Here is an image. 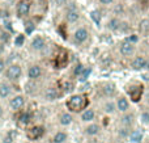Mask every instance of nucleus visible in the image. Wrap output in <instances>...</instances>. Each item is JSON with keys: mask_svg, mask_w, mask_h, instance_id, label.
Listing matches in <instances>:
<instances>
[{"mask_svg": "<svg viewBox=\"0 0 149 143\" xmlns=\"http://www.w3.org/2000/svg\"><path fill=\"white\" fill-rule=\"evenodd\" d=\"M3 51H4V49H3V45H1V43H0V57H1Z\"/></svg>", "mask_w": 149, "mask_h": 143, "instance_id": "37", "label": "nucleus"}, {"mask_svg": "<svg viewBox=\"0 0 149 143\" xmlns=\"http://www.w3.org/2000/svg\"><path fill=\"white\" fill-rule=\"evenodd\" d=\"M120 24H122L120 18H119L118 16H114V17H111L110 20L107 21L106 28H107L109 30H111V32H116V30H119V29H120Z\"/></svg>", "mask_w": 149, "mask_h": 143, "instance_id": "12", "label": "nucleus"}, {"mask_svg": "<svg viewBox=\"0 0 149 143\" xmlns=\"http://www.w3.org/2000/svg\"><path fill=\"white\" fill-rule=\"evenodd\" d=\"M135 43H132V42H130V41H124V42H122V45H120V47H119V51H120V54L123 55V57H126V58H130V57H132V55L135 54Z\"/></svg>", "mask_w": 149, "mask_h": 143, "instance_id": "7", "label": "nucleus"}, {"mask_svg": "<svg viewBox=\"0 0 149 143\" xmlns=\"http://www.w3.org/2000/svg\"><path fill=\"white\" fill-rule=\"evenodd\" d=\"M45 46H46V41H45V38L41 36L34 37L31 43H30V47L34 50V51H41V50L45 49Z\"/></svg>", "mask_w": 149, "mask_h": 143, "instance_id": "10", "label": "nucleus"}, {"mask_svg": "<svg viewBox=\"0 0 149 143\" xmlns=\"http://www.w3.org/2000/svg\"><path fill=\"white\" fill-rule=\"evenodd\" d=\"M100 133V126L97 125V123H92V125H89L86 129H85V134H88V135H97V134Z\"/></svg>", "mask_w": 149, "mask_h": 143, "instance_id": "21", "label": "nucleus"}, {"mask_svg": "<svg viewBox=\"0 0 149 143\" xmlns=\"http://www.w3.org/2000/svg\"><path fill=\"white\" fill-rule=\"evenodd\" d=\"M127 41L132 42V43H136V42L139 41V36H137V34H131V36L127 38Z\"/></svg>", "mask_w": 149, "mask_h": 143, "instance_id": "32", "label": "nucleus"}, {"mask_svg": "<svg viewBox=\"0 0 149 143\" xmlns=\"http://www.w3.org/2000/svg\"><path fill=\"white\" fill-rule=\"evenodd\" d=\"M18 121L21 123H24V125H26V123H29L31 121V116L29 113H21L20 117H18Z\"/></svg>", "mask_w": 149, "mask_h": 143, "instance_id": "24", "label": "nucleus"}, {"mask_svg": "<svg viewBox=\"0 0 149 143\" xmlns=\"http://www.w3.org/2000/svg\"><path fill=\"white\" fill-rule=\"evenodd\" d=\"M26 143H30V142H26Z\"/></svg>", "mask_w": 149, "mask_h": 143, "instance_id": "38", "label": "nucleus"}, {"mask_svg": "<svg viewBox=\"0 0 149 143\" xmlns=\"http://www.w3.org/2000/svg\"><path fill=\"white\" fill-rule=\"evenodd\" d=\"M22 75V67L20 64H10L5 68V78L9 81H18Z\"/></svg>", "mask_w": 149, "mask_h": 143, "instance_id": "2", "label": "nucleus"}, {"mask_svg": "<svg viewBox=\"0 0 149 143\" xmlns=\"http://www.w3.org/2000/svg\"><path fill=\"white\" fill-rule=\"evenodd\" d=\"M24 42H25V36H22V34H20V36H17V37H16V41H15L16 46H22V45H24Z\"/></svg>", "mask_w": 149, "mask_h": 143, "instance_id": "28", "label": "nucleus"}, {"mask_svg": "<svg viewBox=\"0 0 149 143\" xmlns=\"http://www.w3.org/2000/svg\"><path fill=\"white\" fill-rule=\"evenodd\" d=\"M90 72H92V68H84V71L80 74V81H85V80H86L88 76L90 75Z\"/></svg>", "mask_w": 149, "mask_h": 143, "instance_id": "26", "label": "nucleus"}, {"mask_svg": "<svg viewBox=\"0 0 149 143\" xmlns=\"http://www.w3.org/2000/svg\"><path fill=\"white\" fill-rule=\"evenodd\" d=\"M130 139H131V142H134V143H139L143 139V133L141 131H137V130L132 131V133L130 134Z\"/></svg>", "mask_w": 149, "mask_h": 143, "instance_id": "23", "label": "nucleus"}, {"mask_svg": "<svg viewBox=\"0 0 149 143\" xmlns=\"http://www.w3.org/2000/svg\"><path fill=\"white\" fill-rule=\"evenodd\" d=\"M132 120H134V116H132V114L126 116V117L123 118V123H124V125H131V123H132Z\"/></svg>", "mask_w": 149, "mask_h": 143, "instance_id": "31", "label": "nucleus"}, {"mask_svg": "<svg viewBox=\"0 0 149 143\" xmlns=\"http://www.w3.org/2000/svg\"><path fill=\"white\" fill-rule=\"evenodd\" d=\"M98 1H100V4L103 5V7H110V5L114 4L115 0H98Z\"/></svg>", "mask_w": 149, "mask_h": 143, "instance_id": "30", "label": "nucleus"}, {"mask_svg": "<svg viewBox=\"0 0 149 143\" xmlns=\"http://www.w3.org/2000/svg\"><path fill=\"white\" fill-rule=\"evenodd\" d=\"M5 68H7V66H5V60L3 59V58H0V74L4 72Z\"/></svg>", "mask_w": 149, "mask_h": 143, "instance_id": "33", "label": "nucleus"}, {"mask_svg": "<svg viewBox=\"0 0 149 143\" xmlns=\"http://www.w3.org/2000/svg\"><path fill=\"white\" fill-rule=\"evenodd\" d=\"M141 122L144 123V125H149V112H144L141 114Z\"/></svg>", "mask_w": 149, "mask_h": 143, "instance_id": "29", "label": "nucleus"}, {"mask_svg": "<svg viewBox=\"0 0 149 143\" xmlns=\"http://www.w3.org/2000/svg\"><path fill=\"white\" fill-rule=\"evenodd\" d=\"M3 116H4V108H3L1 105H0V118H1Z\"/></svg>", "mask_w": 149, "mask_h": 143, "instance_id": "36", "label": "nucleus"}, {"mask_svg": "<svg viewBox=\"0 0 149 143\" xmlns=\"http://www.w3.org/2000/svg\"><path fill=\"white\" fill-rule=\"evenodd\" d=\"M128 93H130V96H131L132 101L137 102V101L140 100V97H141V93H143V86H137L136 92H134L131 88H130V89H128Z\"/></svg>", "mask_w": 149, "mask_h": 143, "instance_id": "19", "label": "nucleus"}, {"mask_svg": "<svg viewBox=\"0 0 149 143\" xmlns=\"http://www.w3.org/2000/svg\"><path fill=\"white\" fill-rule=\"evenodd\" d=\"M73 121V117L71 113H62V114L59 116V123L62 126H68L71 125Z\"/></svg>", "mask_w": 149, "mask_h": 143, "instance_id": "17", "label": "nucleus"}, {"mask_svg": "<svg viewBox=\"0 0 149 143\" xmlns=\"http://www.w3.org/2000/svg\"><path fill=\"white\" fill-rule=\"evenodd\" d=\"M68 139V134L64 131H58L54 137H52V143H64Z\"/></svg>", "mask_w": 149, "mask_h": 143, "instance_id": "20", "label": "nucleus"}, {"mask_svg": "<svg viewBox=\"0 0 149 143\" xmlns=\"http://www.w3.org/2000/svg\"><path fill=\"white\" fill-rule=\"evenodd\" d=\"M58 97H59V92H58V89L54 88V87H49V88L45 91V99H46L47 101H54Z\"/></svg>", "mask_w": 149, "mask_h": 143, "instance_id": "14", "label": "nucleus"}, {"mask_svg": "<svg viewBox=\"0 0 149 143\" xmlns=\"http://www.w3.org/2000/svg\"><path fill=\"white\" fill-rule=\"evenodd\" d=\"M94 110L93 109H85L84 112L81 113V121H84V122H90V121L94 120Z\"/></svg>", "mask_w": 149, "mask_h": 143, "instance_id": "18", "label": "nucleus"}, {"mask_svg": "<svg viewBox=\"0 0 149 143\" xmlns=\"http://www.w3.org/2000/svg\"><path fill=\"white\" fill-rule=\"evenodd\" d=\"M12 95V87L8 83H1L0 84V99H7Z\"/></svg>", "mask_w": 149, "mask_h": 143, "instance_id": "15", "label": "nucleus"}, {"mask_svg": "<svg viewBox=\"0 0 149 143\" xmlns=\"http://www.w3.org/2000/svg\"><path fill=\"white\" fill-rule=\"evenodd\" d=\"M147 64H148V60L145 57H141V55H139V57H136L134 60H132L131 63V67L134 68V70H143V68H147Z\"/></svg>", "mask_w": 149, "mask_h": 143, "instance_id": "11", "label": "nucleus"}, {"mask_svg": "<svg viewBox=\"0 0 149 143\" xmlns=\"http://www.w3.org/2000/svg\"><path fill=\"white\" fill-rule=\"evenodd\" d=\"M42 76V67L38 64H33L28 70V78L30 80H38Z\"/></svg>", "mask_w": 149, "mask_h": 143, "instance_id": "9", "label": "nucleus"}, {"mask_svg": "<svg viewBox=\"0 0 149 143\" xmlns=\"http://www.w3.org/2000/svg\"><path fill=\"white\" fill-rule=\"evenodd\" d=\"M9 107L13 112H20L25 107V97L22 95H17V96L12 97L9 101Z\"/></svg>", "mask_w": 149, "mask_h": 143, "instance_id": "6", "label": "nucleus"}, {"mask_svg": "<svg viewBox=\"0 0 149 143\" xmlns=\"http://www.w3.org/2000/svg\"><path fill=\"white\" fill-rule=\"evenodd\" d=\"M65 20L70 24H74L80 20V12L76 7H70L65 13Z\"/></svg>", "mask_w": 149, "mask_h": 143, "instance_id": "8", "label": "nucleus"}, {"mask_svg": "<svg viewBox=\"0 0 149 143\" xmlns=\"http://www.w3.org/2000/svg\"><path fill=\"white\" fill-rule=\"evenodd\" d=\"M115 109H116V105L111 101L106 102V104L103 105V110H105L106 113H113V112H115Z\"/></svg>", "mask_w": 149, "mask_h": 143, "instance_id": "25", "label": "nucleus"}, {"mask_svg": "<svg viewBox=\"0 0 149 143\" xmlns=\"http://www.w3.org/2000/svg\"><path fill=\"white\" fill-rule=\"evenodd\" d=\"M30 12V1L29 0H20L16 7V13L18 18H24Z\"/></svg>", "mask_w": 149, "mask_h": 143, "instance_id": "3", "label": "nucleus"}, {"mask_svg": "<svg viewBox=\"0 0 149 143\" xmlns=\"http://www.w3.org/2000/svg\"><path fill=\"white\" fill-rule=\"evenodd\" d=\"M139 33L143 37L149 34V18H143L139 22Z\"/></svg>", "mask_w": 149, "mask_h": 143, "instance_id": "16", "label": "nucleus"}, {"mask_svg": "<svg viewBox=\"0 0 149 143\" xmlns=\"http://www.w3.org/2000/svg\"><path fill=\"white\" fill-rule=\"evenodd\" d=\"M116 109L119 110V112H122V113H124V112H127L128 110V108H130V102H128V100L126 99L124 96H120L118 100H116Z\"/></svg>", "mask_w": 149, "mask_h": 143, "instance_id": "13", "label": "nucleus"}, {"mask_svg": "<svg viewBox=\"0 0 149 143\" xmlns=\"http://www.w3.org/2000/svg\"><path fill=\"white\" fill-rule=\"evenodd\" d=\"M88 104H89V100L86 99L85 95H73V96H71L70 99L67 100V102H65L68 110L74 112V113H77V112H80V110H82L84 108H86Z\"/></svg>", "mask_w": 149, "mask_h": 143, "instance_id": "1", "label": "nucleus"}, {"mask_svg": "<svg viewBox=\"0 0 149 143\" xmlns=\"http://www.w3.org/2000/svg\"><path fill=\"white\" fill-rule=\"evenodd\" d=\"M45 134V128L43 126H33L26 131V137L29 141H38L39 138H42Z\"/></svg>", "mask_w": 149, "mask_h": 143, "instance_id": "5", "label": "nucleus"}, {"mask_svg": "<svg viewBox=\"0 0 149 143\" xmlns=\"http://www.w3.org/2000/svg\"><path fill=\"white\" fill-rule=\"evenodd\" d=\"M102 91H103V93H105V96H113V95L115 93V88H114V84H111V83L103 84Z\"/></svg>", "mask_w": 149, "mask_h": 143, "instance_id": "22", "label": "nucleus"}, {"mask_svg": "<svg viewBox=\"0 0 149 143\" xmlns=\"http://www.w3.org/2000/svg\"><path fill=\"white\" fill-rule=\"evenodd\" d=\"M84 68H85L84 66H82L81 63H79V64L74 67V70H73V75H74V76H80V74L84 71Z\"/></svg>", "mask_w": 149, "mask_h": 143, "instance_id": "27", "label": "nucleus"}, {"mask_svg": "<svg viewBox=\"0 0 149 143\" xmlns=\"http://www.w3.org/2000/svg\"><path fill=\"white\" fill-rule=\"evenodd\" d=\"M88 38H89V30H88L86 28L81 26V28H77L76 30H74L73 41L76 42V43H79V45L84 43V42L88 41Z\"/></svg>", "mask_w": 149, "mask_h": 143, "instance_id": "4", "label": "nucleus"}, {"mask_svg": "<svg viewBox=\"0 0 149 143\" xmlns=\"http://www.w3.org/2000/svg\"><path fill=\"white\" fill-rule=\"evenodd\" d=\"M13 141V134H8V135L7 137H5V143H10V142H12Z\"/></svg>", "mask_w": 149, "mask_h": 143, "instance_id": "35", "label": "nucleus"}, {"mask_svg": "<svg viewBox=\"0 0 149 143\" xmlns=\"http://www.w3.org/2000/svg\"><path fill=\"white\" fill-rule=\"evenodd\" d=\"M68 3V0H55V4L58 5V7H63V5H65Z\"/></svg>", "mask_w": 149, "mask_h": 143, "instance_id": "34", "label": "nucleus"}]
</instances>
